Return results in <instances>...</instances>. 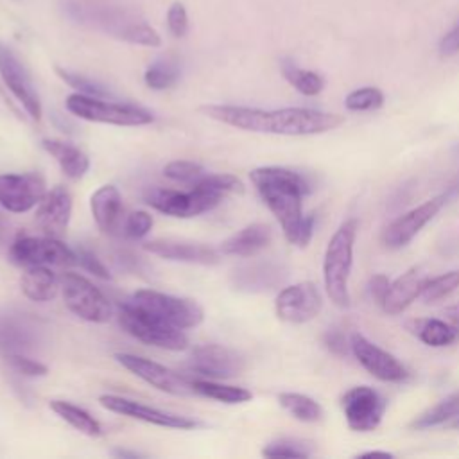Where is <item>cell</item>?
Wrapping results in <instances>:
<instances>
[{"label":"cell","mask_w":459,"mask_h":459,"mask_svg":"<svg viewBox=\"0 0 459 459\" xmlns=\"http://www.w3.org/2000/svg\"><path fill=\"white\" fill-rule=\"evenodd\" d=\"M190 369L208 378H231L244 369V359L231 348L201 344L192 351Z\"/></svg>","instance_id":"19"},{"label":"cell","mask_w":459,"mask_h":459,"mask_svg":"<svg viewBox=\"0 0 459 459\" xmlns=\"http://www.w3.org/2000/svg\"><path fill=\"white\" fill-rule=\"evenodd\" d=\"M249 178L280 222L285 238L305 247L314 233V215H303V195L310 190L307 179L285 167H258L249 172Z\"/></svg>","instance_id":"2"},{"label":"cell","mask_w":459,"mask_h":459,"mask_svg":"<svg viewBox=\"0 0 459 459\" xmlns=\"http://www.w3.org/2000/svg\"><path fill=\"white\" fill-rule=\"evenodd\" d=\"M129 301L181 330L197 326L204 317L203 308L194 299L178 298L151 289L136 290Z\"/></svg>","instance_id":"9"},{"label":"cell","mask_w":459,"mask_h":459,"mask_svg":"<svg viewBox=\"0 0 459 459\" xmlns=\"http://www.w3.org/2000/svg\"><path fill=\"white\" fill-rule=\"evenodd\" d=\"M262 455L265 457H308L310 450L307 448L305 443L292 439V437H281L278 441L269 443L264 450Z\"/></svg>","instance_id":"40"},{"label":"cell","mask_w":459,"mask_h":459,"mask_svg":"<svg viewBox=\"0 0 459 459\" xmlns=\"http://www.w3.org/2000/svg\"><path fill=\"white\" fill-rule=\"evenodd\" d=\"M75 256H77V264H81L86 271H90L91 274L102 278V280H109L111 274L109 271L104 267V264L97 258V255L86 247H79L75 249Z\"/></svg>","instance_id":"45"},{"label":"cell","mask_w":459,"mask_h":459,"mask_svg":"<svg viewBox=\"0 0 459 459\" xmlns=\"http://www.w3.org/2000/svg\"><path fill=\"white\" fill-rule=\"evenodd\" d=\"M118 323L129 335L156 348L178 351L185 350L188 344V339L181 328L165 323L163 319L133 305L131 301L120 305Z\"/></svg>","instance_id":"5"},{"label":"cell","mask_w":459,"mask_h":459,"mask_svg":"<svg viewBox=\"0 0 459 459\" xmlns=\"http://www.w3.org/2000/svg\"><path fill=\"white\" fill-rule=\"evenodd\" d=\"M285 276V271L271 262L253 264L249 267H244L237 274V285L247 290H269L274 289L278 283H281Z\"/></svg>","instance_id":"29"},{"label":"cell","mask_w":459,"mask_h":459,"mask_svg":"<svg viewBox=\"0 0 459 459\" xmlns=\"http://www.w3.org/2000/svg\"><path fill=\"white\" fill-rule=\"evenodd\" d=\"M90 208L97 226L104 233L115 235L122 230V197L117 186L102 185L97 188L90 199Z\"/></svg>","instance_id":"24"},{"label":"cell","mask_w":459,"mask_h":459,"mask_svg":"<svg viewBox=\"0 0 459 459\" xmlns=\"http://www.w3.org/2000/svg\"><path fill=\"white\" fill-rule=\"evenodd\" d=\"M411 333H414L423 344L432 348L450 346L459 337V326L434 317L412 319L407 323Z\"/></svg>","instance_id":"28"},{"label":"cell","mask_w":459,"mask_h":459,"mask_svg":"<svg viewBox=\"0 0 459 459\" xmlns=\"http://www.w3.org/2000/svg\"><path fill=\"white\" fill-rule=\"evenodd\" d=\"M100 405L111 412L133 418V420H140L143 423H151V425H158V427H167V429H179V430H190L195 429L197 423L186 416H178L172 412H165L154 407H149L145 403L124 398V396H117V394H102L99 398Z\"/></svg>","instance_id":"18"},{"label":"cell","mask_w":459,"mask_h":459,"mask_svg":"<svg viewBox=\"0 0 459 459\" xmlns=\"http://www.w3.org/2000/svg\"><path fill=\"white\" fill-rule=\"evenodd\" d=\"M70 14L81 23H91L106 34L142 47H160V34L140 16L131 11L118 7H93L86 9L82 5L68 7Z\"/></svg>","instance_id":"4"},{"label":"cell","mask_w":459,"mask_h":459,"mask_svg":"<svg viewBox=\"0 0 459 459\" xmlns=\"http://www.w3.org/2000/svg\"><path fill=\"white\" fill-rule=\"evenodd\" d=\"M151 226H152V217L147 212L138 210L127 215V219L122 224V231L127 238L138 240L149 233Z\"/></svg>","instance_id":"42"},{"label":"cell","mask_w":459,"mask_h":459,"mask_svg":"<svg viewBox=\"0 0 459 459\" xmlns=\"http://www.w3.org/2000/svg\"><path fill=\"white\" fill-rule=\"evenodd\" d=\"M446 427H452V429H459V414L446 425Z\"/></svg>","instance_id":"53"},{"label":"cell","mask_w":459,"mask_h":459,"mask_svg":"<svg viewBox=\"0 0 459 459\" xmlns=\"http://www.w3.org/2000/svg\"><path fill=\"white\" fill-rule=\"evenodd\" d=\"M117 362L120 366H124L127 371H131L133 375H136L138 378H142L143 382H147L149 385L174 394V396H188V394H195L194 387H192V380L183 378L179 373L138 355H131V353H117L115 355Z\"/></svg>","instance_id":"12"},{"label":"cell","mask_w":459,"mask_h":459,"mask_svg":"<svg viewBox=\"0 0 459 459\" xmlns=\"http://www.w3.org/2000/svg\"><path fill=\"white\" fill-rule=\"evenodd\" d=\"M0 75L5 86L11 90V93L18 99V102L29 113V117L34 120H39L41 102L30 81V75L27 74L25 66L20 63L16 54L5 45H0Z\"/></svg>","instance_id":"16"},{"label":"cell","mask_w":459,"mask_h":459,"mask_svg":"<svg viewBox=\"0 0 459 459\" xmlns=\"http://www.w3.org/2000/svg\"><path fill=\"white\" fill-rule=\"evenodd\" d=\"M350 350L360 366L382 382H403L409 378L407 368L394 355L373 344L359 332L350 335Z\"/></svg>","instance_id":"13"},{"label":"cell","mask_w":459,"mask_h":459,"mask_svg":"<svg viewBox=\"0 0 459 459\" xmlns=\"http://www.w3.org/2000/svg\"><path fill=\"white\" fill-rule=\"evenodd\" d=\"M65 305L77 317L90 323H106L113 316L108 298L84 276L77 273H63L59 278Z\"/></svg>","instance_id":"8"},{"label":"cell","mask_w":459,"mask_h":459,"mask_svg":"<svg viewBox=\"0 0 459 459\" xmlns=\"http://www.w3.org/2000/svg\"><path fill=\"white\" fill-rule=\"evenodd\" d=\"M278 402H280V405L289 414H292L299 421L314 423V421H319L323 418L321 405L314 398H310L307 394H301V393H281L278 396Z\"/></svg>","instance_id":"33"},{"label":"cell","mask_w":459,"mask_h":459,"mask_svg":"<svg viewBox=\"0 0 459 459\" xmlns=\"http://www.w3.org/2000/svg\"><path fill=\"white\" fill-rule=\"evenodd\" d=\"M66 109L88 122L111 124V126H145L152 122L151 111L134 106L109 102L102 97L72 93L66 97Z\"/></svg>","instance_id":"6"},{"label":"cell","mask_w":459,"mask_h":459,"mask_svg":"<svg viewBox=\"0 0 459 459\" xmlns=\"http://www.w3.org/2000/svg\"><path fill=\"white\" fill-rule=\"evenodd\" d=\"M72 213V195L70 192L57 185L43 195L36 208V224L43 235L52 238H61L68 228Z\"/></svg>","instance_id":"20"},{"label":"cell","mask_w":459,"mask_h":459,"mask_svg":"<svg viewBox=\"0 0 459 459\" xmlns=\"http://www.w3.org/2000/svg\"><path fill=\"white\" fill-rule=\"evenodd\" d=\"M179 79V65L172 57H160L151 63L143 74V81L151 90H167Z\"/></svg>","instance_id":"34"},{"label":"cell","mask_w":459,"mask_h":459,"mask_svg":"<svg viewBox=\"0 0 459 459\" xmlns=\"http://www.w3.org/2000/svg\"><path fill=\"white\" fill-rule=\"evenodd\" d=\"M43 147L57 161L66 178L81 179L88 172L90 160L79 147L63 140H43Z\"/></svg>","instance_id":"27"},{"label":"cell","mask_w":459,"mask_h":459,"mask_svg":"<svg viewBox=\"0 0 459 459\" xmlns=\"http://www.w3.org/2000/svg\"><path fill=\"white\" fill-rule=\"evenodd\" d=\"M273 238L271 228L262 222L249 224L242 228L240 231L233 233L230 238H226L221 246V251L224 255H235V256H253L264 247L269 246Z\"/></svg>","instance_id":"25"},{"label":"cell","mask_w":459,"mask_h":459,"mask_svg":"<svg viewBox=\"0 0 459 459\" xmlns=\"http://www.w3.org/2000/svg\"><path fill=\"white\" fill-rule=\"evenodd\" d=\"M323 307V298L312 281H301L281 289L274 301L276 316L285 323H307L314 319Z\"/></svg>","instance_id":"14"},{"label":"cell","mask_w":459,"mask_h":459,"mask_svg":"<svg viewBox=\"0 0 459 459\" xmlns=\"http://www.w3.org/2000/svg\"><path fill=\"white\" fill-rule=\"evenodd\" d=\"M445 316L448 317L450 323H454L455 326H459V305H454V307H448L445 310Z\"/></svg>","instance_id":"50"},{"label":"cell","mask_w":459,"mask_h":459,"mask_svg":"<svg viewBox=\"0 0 459 459\" xmlns=\"http://www.w3.org/2000/svg\"><path fill=\"white\" fill-rule=\"evenodd\" d=\"M446 201L445 194H439L425 203H421L420 206L409 210L407 213L396 217L391 224H387V228L382 233V242L391 247V249H398L403 247L405 244H409L416 233L434 219V215L443 208Z\"/></svg>","instance_id":"17"},{"label":"cell","mask_w":459,"mask_h":459,"mask_svg":"<svg viewBox=\"0 0 459 459\" xmlns=\"http://www.w3.org/2000/svg\"><path fill=\"white\" fill-rule=\"evenodd\" d=\"M38 339V326L22 314H0V350L4 353H22L30 350Z\"/></svg>","instance_id":"23"},{"label":"cell","mask_w":459,"mask_h":459,"mask_svg":"<svg viewBox=\"0 0 459 459\" xmlns=\"http://www.w3.org/2000/svg\"><path fill=\"white\" fill-rule=\"evenodd\" d=\"M23 294L32 301H48L61 289L59 278L47 265H29L20 280Z\"/></svg>","instance_id":"26"},{"label":"cell","mask_w":459,"mask_h":459,"mask_svg":"<svg viewBox=\"0 0 459 459\" xmlns=\"http://www.w3.org/2000/svg\"><path fill=\"white\" fill-rule=\"evenodd\" d=\"M359 457H393V454L385 450H369V452L359 454Z\"/></svg>","instance_id":"51"},{"label":"cell","mask_w":459,"mask_h":459,"mask_svg":"<svg viewBox=\"0 0 459 459\" xmlns=\"http://www.w3.org/2000/svg\"><path fill=\"white\" fill-rule=\"evenodd\" d=\"M459 414V393L448 394L430 409L423 411L411 421V427L416 430H425L437 425H448Z\"/></svg>","instance_id":"31"},{"label":"cell","mask_w":459,"mask_h":459,"mask_svg":"<svg viewBox=\"0 0 459 459\" xmlns=\"http://www.w3.org/2000/svg\"><path fill=\"white\" fill-rule=\"evenodd\" d=\"M45 194V181L38 174L0 176V206L11 213L29 212L38 206Z\"/></svg>","instance_id":"15"},{"label":"cell","mask_w":459,"mask_h":459,"mask_svg":"<svg viewBox=\"0 0 459 459\" xmlns=\"http://www.w3.org/2000/svg\"><path fill=\"white\" fill-rule=\"evenodd\" d=\"M201 111L222 124L237 129L269 134L307 136L321 134L339 127L344 122L342 115L326 113L308 108H281V109H260L246 106H203Z\"/></svg>","instance_id":"1"},{"label":"cell","mask_w":459,"mask_h":459,"mask_svg":"<svg viewBox=\"0 0 459 459\" xmlns=\"http://www.w3.org/2000/svg\"><path fill=\"white\" fill-rule=\"evenodd\" d=\"M457 287H459V271H450L436 278H429L423 287L421 298L425 299V303H434L450 296Z\"/></svg>","instance_id":"36"},{"label":"cell","mask_w":459,"mask_h":459,"mask_svg":"<svg viewBox=\"0 0 459 459\" xmlns=\"http://www.w3.org/2000/svg\"><path fill=\"white\" fill-rule=\"evenodd\" d=\"M9 256L18 265L72 267L77 264L75 251L68 249L59 238L52 237H16L9 246Z\"/></svg>","instance_id":"10"},{"label":"cell","mask_w":459,"mask_h":459,"mask_svg":"<svg viewBox=\"0 0 459 459\" xmlns=\"http://www.w3.org/2000/svg\"><path fill=\"white\" fill-rule=\"evenodd\" d=\"M5 360L9 362V366L14 371H18L25 377H43L48 371L45 364H41L34 359H29L23 353H5Z\"/></svg>","instance_id":"43"},{"label":"cell","mask_w":459,"mask_h":459,"mask_svg":"<svg viewBox=\"0 0 459 459\" xmlns=\"http://www.w3.org/2000/svg\"><path fill=\"white\" fill-rule=\"evenodd\" d=\"M195 185H203L208 186L222 195L226 194H242L244 192V185L242 181L233 176V174H210L206 172Z\"/></svg>","instance_id":"41"},{"label":"cell","mask_w":459,"mask_h":459,"mask_svg":"<svg viewBox=\"0 0 459 459\" xmlns=\"http://www.w3.org/2000/svg\"><path fill=\"white\" fill-rule=\"evenodd\" d=\"M163 174L170 181L194 186L206 174V170L199 163L179 160V161H170L169 165H165L163 167Z\"/></svg>","instance_id":"38"},{"label":"cell","mask_w":459,"mask_h":459,"mask_svg":"<svg viewBox=\"0 0 459 459\" xmlns=\"http://www.w3.org/2000/svg\"><path fill=\"white\" fill-rule=\"evenodd\" d=\"M389 278L385 274H373L369 278V294L377 303H382L387 289H389Z\"/></svg>","instance_id":"48"},{"label":"cell","mask_w":459,"mask_h":459,"mask_svg":"<svg viewBox=\"0 0 459 459\" xmlns=\"http://www.w3.org/2000/svg\"><path fill=\"white\" fill-rule=\"evenodd\" d=\"M50 409L59 416L63 418L66 423H70L75 430L90 436V437H99L102 434V427L100 423L90 414L86 412L84 409L70 403V402H65V400H52L50 402Z\"/></svg>","instance_id":"30"},{"label":"cell","mask_w":459,"mask_h":459,"mask_svg":"<svg viewBox=\"0 0 459 459\" xmlns=\"http://www.w3.org/2000/svg\"><path fill=\"white\" fill-rule=\"evenodd\" d=\"M11 246V224L9 221L0 213V249L5 246Z\"/></svg>","instance_id":"49"},{"label":"cell","mask_w":459,"mask_h":459,"mask_svg":"<svg viewBox=\"0 0 459 459\" xmlns=\"http://www.w3.org/2000/svg\"><path fill=\"white\" fill-rule=\"evenodd\" d=\"M56 74L68 84L72 86L74 90H77V93H82V95H91V97H106L109 95V91L106 88H102L99 82L77 74V72H70V70H65L61 66H56Z\"/></svg>","instance_id":"39"},{"label":"cell","mask_w":459,"mask_h":459,"mask_svg":"<svg viewBox=\"0 0 459 459\" xmlns=\"http://www.w3.org/2000/svg\"><path fill=\"white\" fill-rule=\"evenodd\" d=\"M111 454H113V455H117V457H129V459L142 457V454H138V452H129V450H113Z\"/></svg>","instance_id":"52"},{"label":"cell","mask_w":459,"mask_h":459,"mask_svg":"<svg viewBox=\"0 0 459 459\" xmlns=\"http://www.w3.org/2000/svg\"><path fill=\"white\" fill-rule=\"evenodd\" d=\"M167 27L176 38H183L188 32V14L181 2H174L167 11Z\"/></svg>","instance_id":"44"},{"label":"cell","mask_w":459,"mask_h":459,"mask_svg":"<svg viewBox=\"0 0 459 459\" xmlns=\"http://www.w3.org/2000/svg\"><path fill=\"white\" fill-rule=\"evenodd\" d=\"M192 387L195 394H201L217 402H224V403H242L251 400L253 396L251 391H247L246 387L226 385L213 380H192Z\"/></svg>","instance_id":"32"},{"label":"cell","mask_w":459,"mask_h":459,"mask_svg":"<svg viewBox=\"0 0 459 459\" xmlns=\"http://www.w3.org/2000/svg\"><path fill=\"white\" fill-rule=\"evenodd\" d=\"M323 344L326 346V350L337 357H344L348 353L350 348V341H346V337L339 332V330H328L323 335Z\"/></svg>","instance_id":"46"},{"label":"cell","mask_w":459,"mask_h":459,"mask_svg":"<svg viewBox=\"0 0 459 459\" xmlns=\"http://www.w3.org/2000/svg\"><path fill=\"white\" fill-rule=\"evenodd\" d=\"M222 194L203 186L194 185L190 190H172V188H156L147 194V204L154 210L172 215V217H194L204 212L213 210L221 201Z\"/></svg>","instance_id":"7"},{"label":"cell","mask_w":459,"mask_h":459,"mask_svg":"<svg viewBox=\"0 0 459 459\" xmlns=\"http://www.w3.org/2000/svg\"><path fill=\"white\" fill-rule=\"evenodd\" d=\"M143 249L161 258L176 260V262H188V264H201V265H213L221 262L219 251L204 244H192V242H179V240H151L143 244Z\"/></svg>","instance_id":"22"},{"label":"cell","mask_w":459,"mask_h":459,"mask_svg":"<svg viewBox=\"0 0 459 459\" xmlns=\"http://www.w3.org/2000/svg\"><path fill=\"white\" fill-rule=\"evenodd\" d=\"M357 228H359L357 219L344 221L339 226V230L332 235L325 251V262H323L325 289L330 301L339 308L350 307L348 280H350V271L353 262V244L357 237Z\"/></svg>","instance_id":"3"},{"label":"cell","mask_w":459,"mask_h":459,"mask_svg":"<svg viewBox=\"0 0 459 459\" xmlns=\"http://www.w3.org/2000/svg\"><path fill=\"white\" fill-rule=\"evenodd\" d=\"M384 104V93L375 86H364L346 95L344 106L350 111H373Z\"/></svg>","instance_id":"37"},{"label":"cell","mask_w":459,"mask_h":459,"mask_svg":"<svg viewBox=\"0 0 459 459\" xmlns=\"http://www.w3.org/2000/svg\"><path fill=\"white\" fill-rule=\"evenodd\" d=\"M281 74L299 93H303L307 97H314V95L321 93V90L325 86V81L319 74H316L312 70L299 68L292 61H281Z\"/></svg>","instance_id":"35"},{"label":"cell","mask_w":459,"mask_h":459,"mask_svg":"<svg viewBox=\"0 0 459 459\" xmlns=\"http://www.w3.org/2000/svg\"><path fill=\"white\" fill-rule=\"evenodd\" d=\"M457 52H459V22L439 41V54L441 56H454Z\"/></svg>","instance_id":"47"},{"label":"cell","mask_w":459,"mask_h":459,"mask_svg":"<svg viewBox=\"0 0 459 459\" xmlns=\"http://www.w3.org/2000/svg\"><path fill=\"white\" fill-rule=\"evenodd\" d=\"M341 407L351 430L369 432L380 425L387 403L385 398L373 387L357 385L342 394Z\"/></svg>","instance_id":"11"},{"label":"cell","mask_w":459,"mask_h":459,"mask_svg":"<svg viewBox=\"0 0 459 459\" xmlns=\"http://www.w3.org/2000/svg\"><path fill=\"white\" fill-rule=\"evenodd\" d=\"M427 280L429 278L421 267L414 265L407 269L402 276L389 283V289L380 303L384 312L389 316L402 314L418 296H421Z\"/></svg>","instance_id":"21"}]
</instances>
